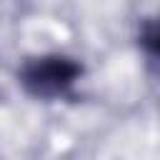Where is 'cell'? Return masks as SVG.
<instances>
[{
  "mask_svg": "<svg viewBox=\"0 0 160 160\" xmlns=\"http://www.w3.org/2000/svg\"><path fill=\"white\" fill-rule=\"evenodd\" d=\"M78 72L80 68L68 58H38L25 65L22 82L35 95H60L75 82Z\"/></svg>",
  "mask_w": 160,
  "mask_h": 160,
  "instance_id": "6da1fadb",
  "label": "cell"
}]
</instances>
